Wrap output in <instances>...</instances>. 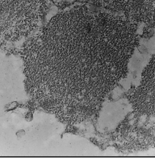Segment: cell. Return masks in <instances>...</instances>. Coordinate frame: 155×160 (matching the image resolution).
<instances>
[{"instance_id":"3","label":"cell","mask_w":155,"mask_h":160,"mask_svg":"<svg viewBox=\"0 0 155 160\" xmlns=\"http://www.w3.org/2000/svg\"><path fill=\"white\" fill-rule=\"evenodd\" d=\"M3 1V0H0V13H1V8H2V4Z\"/></svg>"},{"instance_id":"2","label":"cell","mask_w":155,"mask_h":160,"mask_svg":"<svg viewBox=\"0 0 155 160\" xmlns=\"http://www.w3.org/2000/svg\"><path fill=\"white\" fill-rule=\"evenodd\" d=\"M131 101L136 112L155 118V59L146 68Z\"/></svg>"},{"instance_id":"1","label":"cell","mask_w":155,"mask_h":160,"mask_svg":"<svg viewBox=\"0 0 155 160\" xmlns=\"http://www.w3.org/2000/svg\"><path fill=\"white\" fill-rule=\"evenodd\" d=\"M132 44L123 20L77 7L51 19L24 44L21 55L38 90L110 88L126 73Z\"/></svg>"}]
</instances>
